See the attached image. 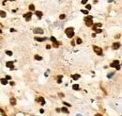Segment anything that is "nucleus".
I'll use <instances>...</instances> for the list:
<instances>
[{
  "mask_svg": "<svg viewBox=\"0 0 122 116\" xmlns=\"http://www.w3.org/2000/svg\"><path fill=\"white\" fill-rule=\"evenodd\" d=\"M73 30H74L73 28H68V29H66L65 33H66V35L68 36V38H72V37L74 36V31H73Z\"/></svg>",
  "mask_w": 122,
  "mask_h": 116,
  "instance_id": "1",
  "label": "nucleus"
},
{
  "mask_svg": "<svg viewBox=\"0 0 122 116\" xmlns=\"http://www.w3.org/2000/svg\"><path fill=\"white\" fill-rule=\"evenodd\" d=\"M85 22H86V27H91L92 25H93V21H92V16H89V15H87L85 19Z\"/></svg>",
  "mask_w": 122,
  "mask_h": 116,
  "instance_id": "2",
  "label": "nucleus"
},
{
  "mask_svg": "<svg viewBox=\"0 0 122 116\" xmlns=\"http://www.w3.org/2000/svg\"><path fill=\"white\" fill-rule=\"evenodd\" d=\"M93 49H94V51H95V53L97 54V55H99V56H102V49L101 48V47H99V46H93Z\"/></svg>",
  "mask_w": 122,
  "mask_h": 116,
  "instance_id": "3",
  "label": "nucleus"
},
{
  "mask_svg": "<svg viewBox=\"0 0 122 116\" xmlns=\"http://www.w3.org/2000/svg\"><path fill=\"white\" fill-rule=\"evenodd\" d=\"M111 67H116V69L119 70L120 69V65H119V60H114L111 64H110Z\"/></svg>",
  "mask_w": 122,
  "mask_h": 116,
  "instance_id": "4",
  "label": "nucleus"
},
{
  "mask_svg": "<svg viewBox=\"0 0 122 116\" xmlns=\"http://www.w3.org/2000/svg\"><path fill=\"white\" fill-rule=\"evenodd\" d=\"M50 40L53 42V45L55 46V47H58V45H59V44H58V42L56 41V39L54 37V36H52L51 38H50Z\"/></svg>",
  "mask_w": 122,
  "mask_h": 116,
  "instance_id": "5",
  "label": "nucleus"
},
{
  "mask_svg": "<svg viewBox=\"0 0 122 116\" xmlns=\"http://www.w3.org/2000/svg\"><path fill=\"white\" fill-rule=\"evenodd\" d=\"M34 33L35 34H43V32H44V30L42 29H40V28H36V29H34Z\"/></svg>",
  "mask_w": 122,
  "mask_h": 116,
  "instance_id": "6",
  "label": "nucleus"
},
{
  "mask_svg": "<svg viewBox=\"0 0 122 116\" xmlns=\"http://www.w3.org/2000/svg\"><path fill=\"white\" fill-rule=\"evenodd\" d=\"M31 17H32V13H31V12H27V13H25V14H24V18H25L26 21H30Z\"/></svg>",
  "mask_w": 122,
  "mask_h": 116,
  "instance_id": "7",
  "label": "nucleus"
},
{
  "mask_svg": "<svg viewBox=\"0 0 122 116\" xmlns=\"http://www.w3.org/2000/svg\"><path fill=\"white\" fill-rule=\"evenodd\" d=\"M6 65H7V67L10 68V70H13V69H14V65H13V62H12V61H8V62L6 63Z\"/></svg>",
  "mask_w": 122,
  "mask_h": 116,
  "instance_id": "8",
  "label": "nucleus"
},
{
  "mask_svg": "<svg viewBox=\"0 0 122 116\" xmlns=\"http://www.w3.org/2000/svg\"><path fill=\"white\" fill-rule=\"evenodd\" d=\"M36 101L39 102V103H41V105H44V104H45V100H44V98H43V97H39V98H37V99H36Z\"/></svg>",
  "mask_w": 122,
  "mask_h": 116,
  "instance_id": "9",
  "label": "nucleus"
},
{
  "mask_svg": "<svg viewBox=\"0 0 122 116\" xmlns=\"http://www.w3.org/2000/svg\"><path fill=\"white\" fill-rule=\"evenodd\" d=\"M35 40L38 41V42H44V41L47 40V38L46 37H43V38H41V37H35Z\"/></svg>",
  "mask_w": 122,
  "mask_h": 116,
  "instance_id": "10",
  "label": "nucleus"
},
{
  "mask_svg": "<svg viewBox=\"0 0 122 116\" xmlns=\"http://www.w3.org/2000/svg\"><path fill=\"white\" fill-rule=\"evenodd\" d=\"M119 47H120V44L119 43H115V44H113V49H115V50L118 49Z\"/></svg>",
  "mask_w": 122,
  "mask_h": 116,
  "instance_id": "11",
  "label": "nucleus"
},
{
  "mask_svg": "<svg viewBox=\"0 0 122 116\" xmlns=\"http://www.w3.org/2000/svg\"><path fill=\"white\" fill-rule=\"evenodd\" d=\"M102 26V25L101 23H98V24H95V26L93 27V30H94V31H96V30H97V29H98V28H101Z\"/></svg>",
  "mask_w": 122,
  "mask_h": 116,
  "instance_id": "12",
  "label": "nucleus"
},
{
  "mask_svg": "<svg viewBox=\"0 0 122 116\" xmlns=\"http://www.w3.org/2000/svg\"><path fill=\"white\" fill-rule=\"evenodd\" d=\"M35 14L38 16V18H41V16H42V12H39V11H37V12H35Z\"/></svg>",
  "mask_w": 122,
  "mask_h": 116,
  "instance_id": "13",
  "label": "nucleus"
},
{
  "mask_svg": "<svg viewBox=\"0 0 122 116\" xmlns=\"http://www.w3.org/2000/svg\"><path fill=\"white\" fill-rule=\"evenodd\" d=\"M10 104H11L12 106H15L16 105V99L14 98V97H11L10 100Z\"/></svg>",
  "mask_w": 122,
  "mask_h": 116,
  "instance_id": "14",
  "label": "nucleus"
},
{
  "mask_svg": "<svg viewBox=\"0 0 122 116\" xmlns=\"http://www.w3.org/2000/svg\"><path fill=\"white\" fill-rule=\"evenodd\" d=\"M71 77H72V79H74V80H77V79H79V78H80V75H78V74H75V75H71Z\"/></svg>",
  "mask_w": 122,
  "mask_h": 116,
  "instance_id": "15",
  "label": "nucleus"
},
{
  "mask_svg": "<svg viewBox=\"0 0 122 116\" xmlns=\"http://www.w3.org/2000/svg\"><path fill=\"white\" fill-rule=\"evenodd\" d=\"M60 110L61 111H63V112H65V113H70V112H69V110H68V109H67V108H65V107H63Z\"/></svg>",
  "mask_w": 122,
  "mask_h": 116,
  "instance_id": "16",
  "label": "nucleus"
},
{
  "mask_svg": "<svg viewBox=\"0 0 122 116\" xmlns=\"http://www.w3.org/2000/svg\"><path fill=\"white\" fill-rule=\"evenodd\" d=\"M72 89H73L74 91H78V90L80 89V86H79L78 84H74V85L72 86Z\"/></svg>",
  "mask_w": 122,
  "mask_h": 116,
  "instance_id": "17",
  "label": "nucleus"
},
{
  "mask_svg": "<svg viewBox=\"0 0 122 116\" xmlns=\"http://www.w3.org/2000/svg\"><path fill=\"white\" fill-rule=\"evenodd\" d=\"M6 15H7V13H6L5 12H3V11H0V16H1V17L5 18V17H6Z\"/></svg>",
  "mask_w": 122,
  "mask_h": 116,
  "instance_id": "18",
  "label": "nucleus"
},
{
  "mask_svg": "<svg viewBox=\"0 0 122 116\" xmlns=\"http://www.w3.org/2000/svg\"><path fill=\"white\" fill-rule=\"evenodd\" d=\"M0 81H1V83H2L3 85H6V84L8 83V81H7V79H6V78H3V79H0Z\"/></svg>",
  "mask_w": 122,
  "mask_h": 116,
  "instance_id": "19",
  "label": "nucleus"
},
{
  "mask_svg": "<svg viewBox=\"0 0 122 116\" xmlns=\"http://www.w3.org/2000/svg\"><path fill=\"white\" fill-rule=\"evenodd\" d=\"M35 59H37V60H42V57H41V56H39V55H35Z\"/></svg>",
  "mask_w": 122,
  "mask_h": 116,
  "instance_id": "20",
  "label": "nucleus"
},
{
  "mask_svg": "<svg viewBox=\"0 0 122 116\" xmlns=\"http://www.w3.org/2000/svg\"><path fill=\"white\" fill-rule=\"evenodd\" d=\"M62 77H63L62 75H58V76H57V83L60 84L61 82H62Z\"/></svg>",
  "mask_w": 122,
  "mask_h": 116,
  "instance_id": "21",
  "label": "nucleus"
},
{
  "mask_svg": "<svg viewBox=\"0 0 122 116\" xmlns=\"http://www.w3.org/2000/svg\"><path fill=\"white\" fill-rule=\"evenodd\" d=\"M29 10H30V11H35V6H34L33 4H30V5H29Z\"/></svg>",
  "mask_w": 122,
  "mask_h": 116,
  "instance_id": "22",
  "label": "nucleus"
},
{
  "mask_svg": "<svg viewBox=\"0 0 122 116\" xmlns=\"http://www.w3.org/2000/svg\"><path fill=\"white\" fill-rule=\"evenodd\" d=\"M76 43H77V44H81L82 43H83V41H82V39H80V38H77Z\"/></svg>",
  "mask_w": 122,
  "mask_h": 116,
  "instance_id": "23",
  "label": "nucleus"
},
{
  "mask_svg": "<svg viewBox=\"0 0 122 116\" xmlns=\"http://www.w3.org/2000/svg\"><path fill=\"white\" fill-rule=\"evenodd\" d=\"M6 54H7L8 56H12L13 53H12L11 51H10V50H7V51H6Z\"/></svg>",
  "mask_w": 122,
  "mask_h": 116,
  "instance_id": "24",
  "label": "nucleus"
},
{
  "mask_svg": "<svg viewBox=\"0 0 122 116\" xmlns=\"http://www.w3.org/2000/svg\"><path fill=\"white\" fill-rule=\"evenodd\" d=\"M81 12H82V13H84V14L88 15V11H87V10H86H86H82V11H81Z\"/></svg>",
  "mask_w": 122,
  "mask_h": 116,
  "instance_id": "25",
  "label": "nucleus"
},
{
  "mask_svg": "<svg viewBox=\"0 0 122 116\" xmlns=\"http://www.w3.org/2000/svg\"><path fill=\"white\" fill-rule=\"evenodd\" d=\"M66 18V15L65 14H61L60 16H59V19H61V20H63V19H65Z\"/></svg>",
  "mask_w": 122,
  "mask_h": 116,
  "instance_id": "26",
  "label": "nucleus"
},
{
  "mask_svg": "<svg viewBox=\"0 0 122 116\" xmlns=\"http://www.w3.org/2000/svg\"><path fill=\"white\" fill-rule=\"evenodd\" d=\"M114 74H115V73H111V74H108V75H107V77H108V78H110V77H112Z\"/></svg>",
  "mask_w": 122,
  "mask_h": 116,
  "instance_id": "27",
  "label": "nucleus"
},
{
  "mask_svg": "<svg viewBox=\"0 0 122 116\" xmlns=\"http://www.w3.org/2000/svg\"><path fill=\"white\" fill-rule=\"evenodd\" d=\"M86 10H87V11H90L91 6H90V5H86Z\"/></svg>",
  "mask_w": 122,
  "mask_h": 116,
  "instance_id": "28",
  "label": "nucleus"
},
{
  "mask_svg": "<svg viewBox=\"0 0 122 116\" xmlns=\"http://www.w3.org/2000/svg\"><path fill=\"white\" fill-rule=\"evenodd\" d=\"M64 105H65V106H67V107H71V106L69 103H67V102H64Z\"/></svg>",
  "mask_w": 122,
  "mask_h": 116,
  "instance_id": "29",
  "label": "nucleus"
},
{
  "mask_svg": "<svg viewBox=\"0 0 122 116\" xmlns=\"http://www.w3.org/2000/svg\"><path fill=\"white\" fill-rule=\"evenodd\" d=\"M102 31V30L101 29H97V30H96V32H97V33H101Z\"/></svg>",
  "mask_w": 122,
  "mask_h": 116,
  "instance_id": "30",
  "label": "nucleus"
},
{
  "mask_svg": "<svg viewBox=\"0 0 122 116\" xmlns=\"http://www.w3.org/2000/svg\"><path fill=\"white\" fill-rule=\"evenodd\" d=\"M87 1H88V0H82V3H83V4H86Z\"/></svg>",
  "mask_w": 122,
  "mask_h": 116,
  "instance_id": "31",
  "label": "nucleus"
},
{
  "mask_svg": "<svg viewBox=\"0 0 122 116\" xmlns=\"http://www.w3.org/2000/svg\"><path fill=\"white\" fill-rule=\"evenodd\" d=\"M0 111H1V112H2V115H3V116H6V115H5V114H4V111H3V110H1V109H0Z\"/></svg>",
  "mask_w": 122,
  "mask_h": 116,
  "instance_id": "32",
  "label": "nucleus"
},
{
  "mask_svg": "<svg viewBox=\"0 0 122 116\" xmlns=\"http://www.w3.org/2000/svg\"><path fill=\"white\" fill-rule=\"evenodd\" d=\"M6 79H10V75H7V76H6Z\"/></svg>",
  "mask_w": 122,
  "mask_h": 116,
  "instance_id": "33",
  "label": "nucleus"
},
{
  "mask_svg": "<svg viewBox=\"0 0 122 116\" xmlns=\"http://www.w3.org/2000/svg\"><path fill=\"white\" fill-rule=\"evenodd\" d=\"M46 48H47V49H50V48H51V45H47Z\"/></svg>",
  "mask_w": 122,
  "mask_h": 116,
  "instance_id": "34",
  "label": "nucleus"
},
{
  "mask_svg": "<svg viewBox=\"0 0 122 116\" xmlns=\"http://www.w3.org/2000/svg\"><path fill=\"white\" fill-rule=\"evenodd\" d=\"M74 44H75V43H74V41H71V45H72V46H73V45H74Z\"/></svg>",
  "mask_w": 122,
  "mask_h": 116,
  "instance_id": "35",
  "label": "nucleus"
},
{
  "mask_svg": "<svg viewBox=\"0 0 122 116\" xmlns=\"http://www.w3.org/2000/svg\"><path fill=\"white\" fill-rule=\"evenodd\" d=\"M10 31H11V32H14V31H16V30L14 29H10Z\"/></svg>",
  "mask_w": 122,
  "mask_h": 116,
  "instance_id": "36",
  "label": "nucleus"
},
{
  "mask_svg": "<svg viewBox=\"0 0 122 116\" xmlns=\"http://www.w3.org/2000/svg\"><path fill=\"white\" fill-rule=\"evenodd\" d=\"M40 111H41V113H43V112H44V110H42V109H41V110H40Z\"/></svg>",
  "mask_w": 122,
  "mask_h": 116,
  "instance_id": "37",
  "label": "nucleus"
},
{
  "mask_svg": "<svg viewBox=\"0 0 122 116\" xmlns=\"http://www.w3.org/2000/svg\"><path fill=\"white\" fill-rule=\"evenodd\" d=\"M95 116H102V114H96Z\"/></svg>",
  "mask_w": 122,
  "mask_h": 116,
  "instance_id": "38",
  "label": "nucleus"
},
{
  "mask_svg": "<svg viewBox=\"0 0 122 116\" xmlns=\"http://www.w3.org/2000/svg\"><path fill=\"white\" fill-rule=\"evenodd\" d=\"M114 0H108V2H113Z\"/></svg>",
  "mask_w": 122,
  "mask_h": 116,
  "instance_id": "39",
  "label": "nucleus"
},
{
  "mask_svg": "<svg viewBox=\"0 0 122 116\" xmlns=\"http://www.w3.org/2000/svg\"><path fill=\"white\" fill-rule=\"evenodd\" d=\"M76 116H82V115H81V114H77Z\"/></svg>",
  "mask_w": 122,
  "mask_h": 116,
  "instance_id": "40",
  "label": "nucleus"
},
{
  "mask_svg": "<svg viewBox=\"0 0 122 116\" xmlns=\"http://www.w3.org/2000/svg\"><path fill=\"white\" fill-rule=\"evenodd\" d=\"M0 33H2V31H1V30H0Z\"/></svg>",
  "mask_w": 122,
  "mask_h": 116,
  "instance_id": "41",
  "label": "nucleus"
},
{
  "mask_svg": "<svg viewBox=\"0 0 122 116\" xmlns=\"http://www.w3.org/2000/svg\"><path fill=\"white\" fill-rule=\"evenodd\" d=\"M0 27H2V25H1V24H0Z\"/></svg>",
  "mask_w": 122,
  "mask_h": 116,
  "instance_id": "42",
  "label": "nucleus"
}]
</instances>
